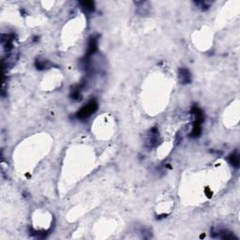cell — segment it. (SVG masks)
I'll list each match as a JSON object with an SVG mask.
<instances>
[{
    "instance_id": "cell-1",
    "label": "cell",
    "mask_w": 240,
    "mask_h": 240,
    "mask_svg": "<svg viewBox=\"0 0 240 240\" xmlns=\"http://www.w3.org/2000/svg\"><path fill=\"white\" fill-rule=\"evenodd\" d=\"M98 109V103L94 100H92L90 102H88L85 107H83L77 114V116L80 119H84V118H87L89 117L91 115H93Z\"/></svg>"
},
{
    "instance_id": "cell-3",
    "label": "cell",
    "mask_w": 240,
    "mask_h": 240,
    "mask_svg": "<svg viewBox=\"0 0 240 240\" xmlns=\"http://www.w3.org/2000/svg\"><path fill=\"white\" fill-rule=\"evenodd\" d=\"M230 162L234 166V167H238L239 165V158L236 154H233L230 156Z\"/></svg>"
},
{
    "instance_id": "cell-2",
    "label": "cell",
    "mask_w": 240,
    "mask_h": 240,
    "mask_svg": "<svg viewBox=\"0 0 240 240\" xmlns=\"http://www.w3.org/2000/svg\"><path fill=\"white\" fill-rule=\"evenodd\" d=\"M179 78L180 81L183 84H188L191 82V74H190V71L186 69H181L179 70Z\"/></svg>"
},
{
    "instance_id": "cell-4",
    "label": "cell",
    "mask_w": 240,
    "mask_h": 240,
    "mask_svg": "<svg viewBox=\"0 0 240 240\" xmlns=\"http://www.w3.org/2000/svg\"><path fill=\"white\" fill-rule=\"evenodd\" d=\"M82 6L84 7L85 10H88V11H92L94 10V4L93 2H83Z\"/></svg>"
}]
</instances>
